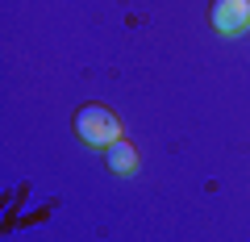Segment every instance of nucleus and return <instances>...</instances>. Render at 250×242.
<instances>
[{"instance_id": "1", "label": "nucleus", "mask_w": 250, "mask_h": 242, "mask_svg": "<svg viewBox=\"0 0 250 242\" xmlns=\"http://www.w3.org/2000/svg\"><path fill=\"white\" fill-rule=\"evenodd\" d=\"M71 130H75L80 142L96 146V151H108V146L121 138V117L108 105H80L75 117H71Z\"/></svg>"}, {"instance_id": "2", "label": "nucleus", "mask_w": 250, "mask_h": 242, "mask_svg": "<svg viewBox=\"0 0 250 242\" xmlns=\"http://www.w3.org/2000/svg\"><path fill=\"white\" fill-rule=\"evenodd\" d=\"M208 25L217 34H242V29H250V0H213L208 4Z\"/></svg>"}, {"instance_id": "3", "label": "nucleus", "mask_w": 250, "mask_h": 242, "mask_svg": "<svg viewBox=\"0 0 250 242\" xmlns=\"http://www.w3.org/2000/svg\"><path fill=\"white\" fill-rule=\"evenodd\" d=\"M138 159H142V154H138V146L125 142V138H117V142L104 151V167L113 171V176H129V171H138Z\"/></svg>"}]
</instances>
